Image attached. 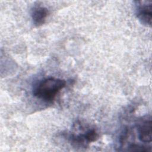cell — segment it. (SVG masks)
Instances as JSON below:
<instances>
[{
  "label": "cell",
  "instance_id": "6da1fadb",
  "mask_svg": "<svg viewBox=\"0 0 152 152\" xmlns=\"http://www.w3.org/2000/svg\"><path fill=\"white\" fill-rule=\"evenodd\" d=\"M66 85L64 80L54 77L43 79L35 87L33 94L37 99L45 102H52Z\"/></svg>",
  "mask_w": 152,
  "mask_h": 152
},
{
  "label": "cell",
  "instance_id": "7a4b0ae2",
  "mask_svg": "<svg viewBox=\"0 0 152 152\" xmlns=\"http://www.w3.org/2000/svg\"><path fill=\"white\" fill-rule=\"evenodd\" d=\"M136 15L141 23L147 26H151L152 18V1H142L137 2Z\"/></svg>",
  "mask_w": 152,
  "mask_h": 152
},
{
  "label": "cell",
  "instance_id": "3957f363",
  "mask_svg": "<svg viewBox=\"0 0 152 152\" xmlns=\"http://www.w3.org/2000/svg\"><path fill=\"white\" fill-rule=\"evenodd\" d=\"M71 142L76 145L84 146L87 144L94 142L98 138V134L96 130L94 128L87 129L83 133L79 134H71L69 137Z\"/></svg>",
  "mask_w": 152,
  "mask_h": 152
},
{
  "label": "cell",
  "instance_id": "277c9868",
  "mask_svg": "<svg viewBox=\"0 0 152 152\" xmlns=\"http://www.w3.org/2000/svg\"><path fill=\"white\" fill-rule=\"evenodd\" d=\"M151 120L150 118L144 121L138 125V138L141 142L149 144L151 142Z\"/></svg>",
  "mask_w": 152,
  "mask_h": 152
},
{
  "label": "cell",
  "instance_id": "5b68a950",
  "mask_svg": "<svg viewBox=\"0 0 152 152\" xmlns=\"http://www.w3.org/2000/svg\"><path fill=\"white\" fill-rule=\"evenodd\" d=\"M48 10L42 6H36L31 11V18L34 24L36 26H40L45 23L48 15Z\"/></svg>",
  "mask_w": 152,
  "mask_h": 152
}]
</instances>
